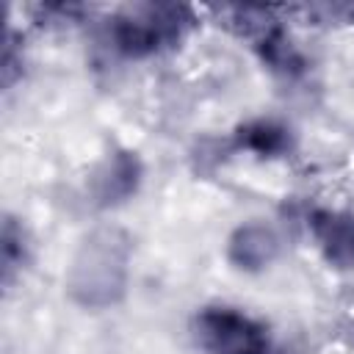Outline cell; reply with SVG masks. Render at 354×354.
Listing matches in <instances>:
<instances>
[{"instance_id":"6da1fadb","label":"cell","mask_w":354,"mask_h":354,"mask_svg":"<svg viewBox=\"0 0 354 354\" xmlns=\"http://www.w3.org/2000/svg\"><path fill=\"white\" fill-rule=\"evenodd\" d=\"M199 337L213 354H266V332L235 310H205L199 315Z\"/></svg>"},{"instance_id":"7a4b0ae2","label":"cell","mask_w":354,"mask_h":354,"mask_svg":"<svg viewBox=\"0 0 354 354\" xmlns=\"http://www.w3.org/2000/svg\"><path fill=\"white\" fill-rule=\"evenodd\" d=\"M315 235L335 263H354V216L351 213H324L315 221Z\"/></svg>"},{"instance_id":"3957f363","label":"cell","mask_w":354,"mask_h":354,"mask_svg":"<svg viewBox=\"0 0 354 354\" xmlns=\"http://www.w3.org/2000/svg\"><path fill=\"white\" fill-rule=\"evenodd\" d=\"M238 238H241V243L235 241L232 243V252H238L241 249V254H238V260L241 263H252V252H257V263H266L268 257H271V252H274V235H271V230H266V227H246V230H241L238 232Z\"/></svg>"}]
</instances>
